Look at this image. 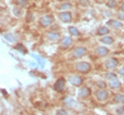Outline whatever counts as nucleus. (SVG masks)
Listing matches in <instances>:
<instances>
[{
  "mask_svg": "<svg viewBox=\"0 0 124 115\" xmlns=\"http://www.w3.org/2000/svg\"><path fill=\"white\" fill-rule=\"evenodd\" d=\"M76 69H77V71L81 72V73H87V72L90 71L91 66L87 62H80L76 65Z\"/></svg>",
  "mask_w": 124,
  "mask_h": 115,
  "instance_id": "obj_1",
  "label": "nucleus"
},
{
  "mask_svg": "<svg viewBox=\"0 0 124 115\" xmlns=\"http://www.w3.org/2000/svg\"><path fill=\"white\" fill-rule=\"evenodd\" d=\"M118 65V60L115 59V58H110V59H108L106 62H104V66H106L107 69L108 70H113L117 67Z\"/></svg>",
  "mask_w": 124,
  "mask_h": 115,
  "instance_id": "obj_2",
  "label": "nucleus"
},
{
  "mask_svg": "<svg viewBox=\"0 0 124 115\" xmlns=\"http://www.w3.org/2000/svg\"><path fill=\"white\" fill-rule=\"evenodd\" d=\"M68 81L75 86H81L83 84V78L80 77V76H78V75H72L69 77Z\"/></svg>",
  "mask_w": 124,
  "mask_h": 115,
  "instance_id": "obj_3",
  "label": "nucleus"
},
{
  "mask_svg": "<svg viewBox=\"0 0 124 115\" xmlns=\"http://www.w3.org/2000/svg\"><path fill=\"white\" fill-rule=\"evenodd\" d=\"M108 98V93L107 90H104L103 89H99L97 93H96V99H97L99 102H104V101H107Z\"/></svg>",
  "mask_w": 124,
  "mask_h": 115,
  "instance_id": "obj_4",
  "label": "nucleus"
},
{
  "mask_svg": "<svg viewBox=\"0 0 124 115\" xmlns=\"http://www.w3.org/2000/svg\"><path fill=\"white\" fill-rule=\"evenodd\" d=\"M53 23V18L51 16H44L39 19V24L42 27H48Z\"/></svg>",
  "mask_w": 124,
  "mask_h": 115,
  "instance_id": "obj_5",
  "label": "nucleus"
},
{
  "mask_svg": "<svg viewBox=\"0 0 124 115\" xmlns=\"http://www.w3.org/2000/svg\"><path fill=\"white\" fill-rule=\"evenodd\" d=\"M90 94H91L90 89L85 86V87H82V89H80L79 93H78V97L81 98V99H85V98L89 97V96H90Z\"/></svg>",
  "mask_w": 124,
  "mask_h": 115,
  "instance_id": "obj_6",
  "label": "nucleus"
},
{
  "mask_svg": "<svg viewBox=\"0 0 124 115\" xmlns=\"http://www.w3.org/2000/svg\"><path fill=\"white\" fill-rule=\"evenodd\" d=\"M87 53V49L85 47H77L72 52V56L75 58H82Z\"/></svg>",
  "mask_w": 124,
  "mask_h": 115,
  "instance_id": "obj_7",
  "label": "nucleus"
},
{
  "mask_svg": "<svg viewBox=\"0 0 124 115\" xmlns=\"http://www.w3.org/2000/svg\"><path fill=\"white\" fill-rule=\"evenodd\" d=\"M64 86H65V80L64 78H59L56 81L55 85H54V89L56 91H62L64 89Z\"/></svg>",
  "mask_w": 124,
  "mask_h": 115,
  "instance_id": "obj_8",
  "label": "nucleus"
},
{
  "mask_svg": "<svg viewBox=\"0 0 124 115\" xmlns=\"http://www.w3.org/2000/svg\"><path fill=\"white\" fill-rule=\"evenodd\" d=\"M63 103L65 104V106L68 107V108H76L78 106V103H77L76 100H73L72 98H69V97L65 98L63 100Z\"/></svg>",
  "mask_w": 124,
  "mask_h": 115,
  "instance_id": "obj_9",
  "label": "nucleus"
},
{
  "mask_svg": "<svg viewBox=\"0 0 124 115\" xmlns=\"http://www.w3.org/2000/svg\"><path fill=\"white\" fill-rule=\"evenodd\" d=\"M46 39H48L49 41H57V40H59L60 39V34L58 33V32H49V33H46Z\"/></svg>",
  "mask_w": 124,
  "mask_h": 115,
  "instance_id": "obj_10",
  "label": "nucleus"
},
{
  "mask_svg": "<svg viewBox=\"0 0 124 115\" xmlns=\"http://www.w3.org/2000/svg\"><path fill=\"white\" fill-rule=\"evenodd\" d=\"M59 18L62 22L64 23H68L71 21V13H68V11H63V13H61L59 14Z\"/></svg>",
  "mask_w": 124,
  "mask_h": 115,
  "instance_id": "obj_11",
  "label": "nucleus"
},
{
  "mask_svg": "<svg viewBox=\"0 0 124 115\" xmlns=\"http://www.w3.org/2000/svg\"><path fill=\"white\" fill-rule=\"evenodd\" d=\"M107 24L110 26V27H112V28H114V29H120V28H122V27H123L121 22L116 21V20H110V21H108Z\"/></svg>",
  "mask_w": 124,
  "mask_h": 115,
  "instance_id": "obj_12",
  "label": "nucleus"
},
{
  "mask_svg": "<svg viewBox=\"0 0 124 115\" xmlns=\"http://www.w3.org/2000/svg\"><path fill=\"white\" fill-rule=\"evenodd\" d=\"M95 52H96V55L99 56V57H106L108 53V49L107 47H104V46H98L97 48H96Z\"/></svg>",
  "mask_w": 124,
  "mask_h": 115,
  "instance_id": "obj_13",
  "label": "nucleus"
},
{
  "mask_svg": "<svg viewBox=\"0 0 124 115\" xmlns=\"http://www.w3.org/2000/svg\"><path fill=\"white\" fill-rule=\"evenodd\" d=\"M71 43H72V39L69 36H65L64 38H63V40H62V43H61V47L62 48H67V47H69L71 45Z\"/></svg>",
  "mask_w": 124,
  "mask_h": 115,
  "instance_id": "obj_14",
  "label": "nucleus"
},
{
  "mask_svg": "<svg viewBox=\"0 0 124 115\" xmlns=\"http://www.w3.org/2000/svg\"><path fill=\"white\" fill-rule=\"evenodd\" d=\"M108 85H110V87H111L112 89H119V87L121 86V83H120L119 80L116 78V79L110 80V83H108Z\"/></svg>",
  "mask_w": 124,
  "mask_h": 115,
  "instance_id": "obj_15",
  "label": "nucleus"
},
{
  "mask_svg": "<svg viewBox=\"0 0 124 115\" xmlns=\"http://www.w3.org/2000/svg\"><path fill=\"white\" fill-rule=\"evenodd\" d=\"M110 33V30H108V27H100V28L97 30V34L100 36H103V35H107V34Z\"/></svg>",
  "mask_w": 124,
  "mask_h": 115,
  "instance_id": "obj_16",
  "label": "nucleus"
},
{
  "mask_svg": "<svg viewBox=\"0 0 124 115\" xmlns=\"http://www.w3.org/2000/svg\"><path fill=\"white\" fill-rule=\"evenodd\" d=\"M3 37L5 38V39L7 40V41H9V42H15L16 40V36L15 35H13L11 33H9V32H6V33H4V35H3Z\"/></svg>",
  "mask_w": 124,
  "mask_h": 115,
  "instance_id": "obj_17",
  "label": "nucleus"
},
{
  "mask_svg": "<svg viewBox=\"0 0 124 115\" xmlns=\"http://www.w3.org/2000/svg\"><path fill=\"white\" fill-rule=\"evenodd\" d=\"M100 41H101L102 43H104V44H112L114 42V39L112 37H110V36H103L101 39H100Z\"/></svg>",
  "mask_w": 124,
  "mask_h": 115,
  "instance_id": "obj_18",
  "label": "nucleus"
},
{
  "mask_svg": "<svg viewBox=\"0 0 124 115\" xmlns=\"http://www.w3.org/2000/svg\"><path fill=\"white\" fill-rule=\"evenodd\" d=\"M68 31H69V33H70L72 36H79V34H80L79 30H78L76 27H69V28H68Z\"/></svg>",
  "mask_w": 124,
  "mask_h": 115,
  "instance_id": "obj_19",
  "label": "nucleus"
},
{
  "mask_svg": "<svg viewBox=\"0 0 124 115\" xmlns=\"http://www.w3.org/2000/svg\"><path fill=\"white\" fill-rule=\"evenodd\" d=\"M107 6L110 7V8H116L117 7V2H116V0H108L107 2Z\"/></svg>",
  "mask_w": 124,
  "mask_h": 115,
  "instance_id": "obj_20",
  "label": "nucleus"
},
{
  "mask_svg": "<svg viewBox=\"0 0 124 115\" xmlns=\"http://www.w3.org/2000/svg\"><path fill=\"white\" fill-rule=\"evenodd\" d=\"M115 101L117 103H124V95L118 94L115 96Z\"/></svg>",
  "mask_w": 124,
  "mask_h": 115,
  "instance_id": "obj_21",
  "label": "nucleus"
},
{
  "mask_svg": "<svg viewBox=\"0 0 124 115\" xmlns=\"http://www.w3.org/2000/svg\"><path fill=\"white\" fill-rule=\"evenodd\" d=\"M28 1L29 0H16V3H17V5H19V6L24 7L28 4Z\"/></svg>",
  "mask_w": 124,
  "mask_h": 115,
  "instance_id": "obj_22",
  "label": "nucleus"
},
{
  "mask_svg": "<svg viewBox=\"0 0 124 115\" xmlns=\"http://www.w3.org/2000/svg\"><path fill=\"white\" fill-rule=\"evenodd\" d=\"M22 9H21V7H15V8L13 9V13L15 14L16 17H21V14H22Z\"/></svg>",
  "mask_w": 124,
  "mask_h": 115,
  "instance_id": "obj_23",
  "label": "nucleus"
},
{
  "mask_svg": "<svg viewBox=\"0 0 124 115\" xmlns=\"http://www.w3.org/2000/svg\"><path fill=\"white\" fill-rule=\"evenodd\" d=\"M106 77H107L108 79L112 80V79H116V78H117V75H116L115 73H113V72H110V73H107Z\"/></svg>",
  "mask_w": 124,
  "mask_h": 115,
  "instance_id": "obj_24",
  "label": "nucleus"
},
{
  "mask_svg": "<svg viewBox=\"0 0 124 115\" xmlns=\"http://www.w3.org/2000/svg\"><path fill=\"white\" fill-rule=\"evenodd\" d=\"M70 7H71L70 3H62L59 8L60 9H68V8H70Z\"/></svg>",
  "mask_w": 124,
  "mask_h": 115,
  "instance_id": "obj_25",
  "label": "nucleus"
},
{
  "mask_svg": "<svg viewBox=\"0 0 124 115\" xmlns=\"http://www.w3.org/2000/svg\"><path fill=\"white\" fill-rule=\"evenodd\" d=\"M97 85L100 87V89H104V87L107 86V84H106V82H104V81H102V80H98V81H97Z\"/></svg>",
  "mask_w": 124,
  "mask_h": 115,
  "instance_id": "obj_26",
  "label": "nucleus"
},
{
  "mask_svg": "<svg viewBox=\"0 0 124 115\" xmlns=\"http://www.w3.org/2000/svg\"><path fill=\"white\" fill-rule=\"evenodd\" d=\"M16 48H17L18 51H22L24 53H25V52H27V51H26V49H24V46H23L22 44H17V46H16Z\"/></svg>",
  "mask_w": 124,
  "mask_h": 115,
  "instance_id": "obj_27",
  "label": "nucleus"
},
{
  "mask_svg": "<svg viewBox=\"0 0 124 115\" xmlns=\"http://www.w3.org/2000/svg\"><path fill=\"white\" fill-rule=\"evenodd\" d=\"M116 112L118 114H124V106H120L119 108L116 109Z\"/></svg>",
  "mask_w": 124,
  "mask_h": 115,
  "instance_id": "obj_28",
  "label": "nucleus"
},
{
  "mask_svg": "<svg viewBox=\"0 0 124 115\" xmlns=\"http://www.w3.org/2000/svg\"><path fill=\"white\" fill-rule=\"evenodd\" d=\"M26 21H27V22H32V21H33V16H32V13H27Z\"/></svg>",
  "mask_w": 124,
  "mask_h": 115,
  "instance_id": "obj_29",
  "label": "nucleus"
},
{
  "mask_svg": "<svg viewBox=\"0 0 124 115\" xmlns=\"http://www.w3.org/2000/svg\"><path fill=\"white\" fill-rule=\"evenodd\" d=\"M89 0H80V4L81 5H83V6H87L89 5Z\"/></svg>",
  "mask_w": 124,
  "mask_h": 115,
  "instance_id": "obj_30",
  "label": "nucleus"
},
{
  "mask_svg": "<svg viewBox=\"0 0 124 115\" xmlns=\"http://www.w3.org/2000/svg\"><path fill=\"white\" fill-rule=\"evenodd\" d=\"M56 114H58V115H61V114H63V115H66V114H67V112H66V111H65L64 109H59V110H57Z\"/></svg>",
  "mask_w": 124,
  "mask_h": 115,
  "instance_id": "obj_31",
  "label": "nucleus"
},
{
  "mask_svg": "<svg viewBox=\"0 0 124 115\" xmlns=\"http://www.w3.org/2000/svg\"><path fill=\"white\" fill-rule=\"evenodd\" d=\"M32 56H33V57H34V58H35V59L37 60V62H39L40 66H44V61H42L39 57H38V56H34V55H32Z\"/></svg>",
  "mask_w": 124,
  "mask_h": 115,
  "instance_id": "obj_32",
  "label": "nucleus"
},
{
  "mask_svg": "<svg viewBox=\"0 0 124 115\" xmlns=\"http://www.w3.org/2000/svg\"><path fill=\"white\" fill-rule=\"evenodd\" d=\"M118 18H119V20H122V21H124V13H119Z\"/></svg>",
  "mask_w": 124,
  "mask_h": 115,
  "instance_id": "obj_33",
  "label": "nucleus"
},
{
  "mask_svg": "<svg viewBox=\"0 0 124 115\" xmlns=\"http://www.w3.org/2000/svg\"><path fill=\"white\" fill-rule=\"evenodd\" d=\"M118 73L120 74V75H124V68H121L120 70L118 71Z\"/></svg>",
  "mask_w": 124,
  "mask_h": 115,
  "instance_id": "obj_34",
  "label": "nucleus"
},
{
  "mask_svg": "<svg viewBox=\"0 0 124 115\" xmlns=\"http://www.w3.org/2000/svg\"><path fill=\"white\" fill-rule=\"evenodd\" d=\"M121 10H122V11H124V1H123L122 5H121Z\"/></svg>",
  "mask_w": 124,
  "mask_h": 115,
  "instance_id": "obj_35",
  "label": "nucleus"
}]
</instances>
